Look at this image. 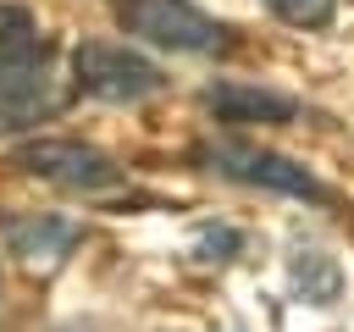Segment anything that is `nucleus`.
I'll return each instance as SVG.
<instances>
[{
	"instance_id": "obj_1",
	"label": "nucleus",
	"mask_w": 354,
	"mask_h": 332,
	"mask_svg": "<svg viewBox=\"0 0 354 332\" xmlns=\"http://www.w3.org/2000/svg\"><path fill=\"white\" fill-rule=\"evenodd\" d=\"M61 105H66V89L50 72V50L44 44L0 50V138L55 116Z\"/></svg>"
},
{
	"instance_id": "obj_2",
	"label": "nucleus",
	"mask_w": 354,
	"mask_h": 332,
	"mask_svg": "<svg viewBox=\"0 0 354 332\" xmlns=\"http://www.w3.org/2000/svg\"><path fill=\"white\" fill-rule=\"evenodd\" d=\"M72 77L83 94L111 100V105H138V100L166 89V72L149 55H138L127 44H105V39H88L72 50Z\"/></svg>"
},
{
	"instance_id": "obj_3",
	"label": "nucleus",
	"mask_w": 354,
	"mask_h": 332,
	"mask_svg": "<svg viewBox=\"0 0 354 332\" xmlns=\"http://www.w3.org/2000/svg\"><path fill=\"white\" fill-rule=\"evenodd\" d=\"M199 160H205L210 172L232 177V183H249V188H271V194H293V199H332V188H326L310 166H299V160H288V155H277V149L243 144V138H221V144H210Z\"/></svg>"
},
{
	"instance_id": "obj_4",
	"label": "nucleus",
	"mask_w": 354,
	"mask_h": 332,
	"mask_svg": "<svg viewBox=\"0 0 354 332\" xmlns=\"http://www.w3.org/2000/svg\"><path fill=\"white\" fill-rule=\"evenodd\" d=\"M122 28L144 44L160 50H183V55H216L227 50V28L216 17H205L194 0H133L122 11Z\"/></svg>"
},
{
	"instance_id": "obj_5",
	"label": "nucleus",
	"mask_w": 354,
	"mask_h": 332,
	"mask_svg": "<svg viewBox=\"0 0 354 332\" xmlns=\"http://www.w3.org/2000/svg\"><path fill=\"white\" fill-rule=\"evenodd\" d=\"M17 166L44 177V183H61V188H77V194H100V188H116L122 183V166L83 144V138H33L17 149Z\"/></svg>"
},
{
	"instance_id": "obj_6",
	"label": "nucleus",
	"mask_w": 354,
	"mask_h": 332,
	"mask_svg": "<svg viewBox=\"0 0 354 332\" xmlns=\"http://www.w3.org/2000/svg\"><path fill=\"white\" fill-rule=\"evenodd\" d=\"M205 111H210L216 122H238V127H249V122H260V127H282V122L299 116V100H288V94H277V89L216 83V89H205Z\"/></svg>"
},
{
	"instance_id": "obj_7",
	"label": "nucleus",
	"mask_w": 354,
	"mask_h": 332,
	"mask_svg": "<svg viewBox=\"0 0 354 332\" xmlns=\"http://www.w3.org/2000/svg\"><path fill=\"white\" fill-rule=\"evenodd\" d=\"M77 243V227L61 216H11L6 221V249L22 255L28 266H55Z\"/></svg>"
},
{
	"instance_id": "obj_8",
	"label": "nucleus",
	"mask_w": 354,
	"mask_h": 332,
	"mask_svg": "<svg viewBox=\"0 0 354 332\" xmlns=\"http://www.w3.org/2000/svg\"><path fill=\"white\" fill-rule=\"evenodd\" d=\"M293 288H299L304 304H337V288H343L337 260L326 249H315V243H299L293 249Z\"/></svg>"
},
{
	"instance_id": "obj_9",
	"label": "nucleus",
	"mask_w": 354,
	"mask_h": 332,
	"mask_svg": "<svg viewBox=\"0 0 354 332\" xmlns=\"http://www.w3.org/2000/svg\"><path fill=\"white\" fill-rule=\"evenodd\" d=\"M266 6H271V17L288 22V28H326L332 11H337V0H266Z\"/></svg>"
},
{
	"instance_id": "obj_10",
	"label": "nucleus",
	"mask_w": 354,
	"mask_h": 332,
	"mask_svg": "<svg viewBox=\"0 0 354 332\" xmlns=\"http://www.w3.org/2000/svg\"><path fill=\"white\" fill-rule=\"evenodd\" d=\"M22 44H39V22L28 6L0 0V50H22Z\"/></svg>"
},
{
	"instance_id": "obj_11",
	"label": "nucleus",
	"mask_w": 354,
	"mask_h": 332,
	"mask_svg": "<svg viewBox=\"0 0 354 332\" xmlns=\"http://www.w3.org/2000/svg\"><path fill=\"white\" fill-rule=\"evenodd\" d=\"M232 332H243V326H232Z\"/></svg>"
}]
</instances>
